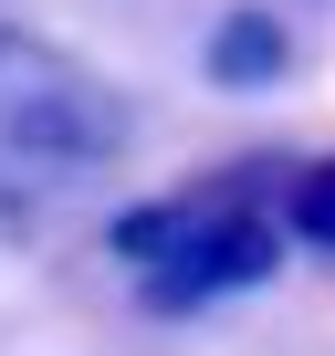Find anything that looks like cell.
I'll return each instance as SVG.
<instances>
[{
  "mask_svg": "<svg viewBox=\"0 0 335 356\" xmlns=\"http://www.w3.org/2000/svg\"><path fill=\"white\" fill-rule=\"evenodd\" d=\"M126 147V105L95 63L0 22V241L53 231Z\"/></svg>",
  "mask_w": 335,
  "mask_h": 356,
  "instance_id": "6da1fadb",
  "label": "cell"
},
{
  "mask_svg": "<svg viewBox=\"0 0 335 356\" xmlns=\"http://www.w3.org/2000/svg\"><path fill=\"white\" fill-rule=\"evenodd\" d=\"M283 231L314 241V252H335V157H304L283 178Z\"/></svg>",
  "mask_w": 335,
  "mask_h": 356,
  "instance_id": "277c9868",
  "label": "cell"
},
{
  "mask_svg": "<svg viewBox=\"0 0 335 356\" xmlns=\"http://www.w3.org/2000/svg\"><path fill=\"white\" fill-rule=\"evenodd\" d=\"M199 74H210L220 95H262V84L293 74V32H283L272 11H220L210 42H199Z\"/></svg>",
  "mask_w": 335,
  "mask_h": 356,
  "instance_id": "3957f363",
  "label": "cell"
},
{
  "mask_svg": "<svg viewBox=\"0 0 335 356\" xmlns=\"http://www.w3.org/2000/svg\"><path fill=\"white\" fill-rule=\"evenodd\" d=\"M283 178H293L283 157H241V168L189 178L179 200L115 210V252L136 262V293L157 314H199V304L262 283L283 252Z\"/></svg>",
  "mask_w": 335,
  "mask_h": 356,
  "instance_id": "7a4b0ae2",
  "label": "cell"
}]
</instances>
